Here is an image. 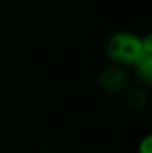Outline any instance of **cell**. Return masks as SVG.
I'll list each match as a JSON object with an SVG mask.
<instances>
[{
    "mask_svg": "<svg viewBox=\"0 0 152 153\" xmlns=\"http://www.w3.org/2000/svg\"><path fill=\"white\" fill-rule=\"evenodd\" d=\"M148 102H149L148 94L143 89H139V88L128 91L127 95H125V104H127V107L131 111H142V110H145Z\"/></svg>",
    "mask_w": 152,
    "mask_h": 153,
    "instance_id": "cell-3",
    "label": "cell"
},
{
    "mask_svg": "<svg viewBox=\"0 0 152 153\" xmlns=\"http://www.w3.org/2000/svg\"><path fill=\"white\" fill-rule=\"evenodd\" d=\"M137 77L145 83L151 85L152 80V53H143L134 64H133Z\"/></svg>",
    "mask_w": 152,
    "mask_h": 153,
    "instance_id": "cell-4",
    "label": "cell"
},
{
    "mask_svg": "<svg viewBox=\"0 0 152 153\" xmlns=\"http://www.w3.org/2000/svg\"><path fill=\"white\" fill-rule=\"evenodd\" d=\"M100 86L109 94H121L125 92L130 83V74L125 71L122 65L113 64L101 70L99 76Z\"/></svg>",
    "mask_w": 152,
    "mask_h": 153,
    "instance_id": "cell-2",
    "label": "cell"
},
{
    "mask_svg": "<svg viewBox=\"0 0 152 153\" xmlns=\"http://www.w3.org/2000/svg\"><path fill=\"white\" fill-rule=\"evenodd\" d=\"M139 153H152V137L146 135L139 143Z\"/></svg>",
    "mask_w": 152,
    "mask_h": 153,
    "instance_id": "cell-5",
    "label": "cell"
},
{
    "mask_svg": "<svg viewBox=\"0 0 152 153\" xmlns=\"http://www.w3.org/2000/svg\"><path fill=\"white\" fill-rule=\"evenodd\" d=\"M106 53L113 64L133 65L143 53H152V37L151 34L139 37L130 31H116L106 43Z\"/></svg>",
    "mask_w": 152,
    "mask_h": 153,
    "instance_id": "cell-1",
    "label": "cell"
},
{
    "mask_svg": "<svg viewBox=\"0 0 152 153\" xmlns=\"http://www.w3.org/2000/svg\"><path fill=\"white\" fill-rule=\"evenodd\" d=\"M40 153H49V152H40Z\"/></svg>",
    "mask_w": 152,
    "mask_h": 153,
    "instance_id": "cell-6",
    "label": "cell"
}]
</instances>
